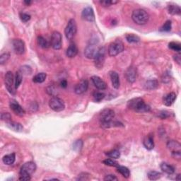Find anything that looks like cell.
I'll return each mask as SVG.
<instances>
[{"mask_svg":"<svg viewBox=\"0 0 181 181\" xmlns=\"http://www.w3.org/2000/svg\"><path fill=\"white\" fill-rule=\"evenodd\" d=\"M60 85H61L62 87L64 88H67V80L66 79H63V80H62L61 82H60Z\"/></svg>","mask_w":181,"mask_h":181,"instance_id":"obj_49","label":"cell"},{"mask_svg":"<svg viewBox=\"0 0 181 181\" xmlns=\"http://www.w3.org/2000/svg\"><path fill=\"white\" fill-rule=\"evenodd\" d=\"M77 31V26L76 21H75L74 19H70L68 23H67L65 30H64V34H65L67 39L69 40H72L75 36V35H76Z\"/></svg>","mask_w":181,"mask_h":181,"instance_id":"obj_8","label":"cell"},{"mask_svg":"<svg viewBox=\"0 0 181 181\" xmlns=\"http://www.w3.org/2000/svg\"><path fill=\"white\" fill-rule=\"evenodd\" d=\"M103 163L105 165H106V166H112V167H117L119 165V163H118L117 161H115L114 159H112V158L105 159V160L103 161Z\"/></svg>","mask_w":181,"mask_h":181,"instance_id":"obj_38","label":"cell"},{"mask_svg":"<svg viewBox=\"0 0 181 181\" xmlns=\"http://www.w3.org/2000/svg\"><path fill=\"white\" fill-rule=\"evenodd\" d=\"M13 49L17 55H23L25 53V43L21 39H13L12 40Z\"/></svg>","mask_w":181,"mask_h":181,"instance_id":"obj_12","label":"cell"},{"mask_svg":"<svg viewBox=\"0 0 181 181\" xmlns=\"http://www.w3.org/2000/svg\"><path fill=\"white\" fill-rule=\"evenodd\" d=\"M19 71L22 73L23 75L26 74V75H30L32 73V69L31 68V67H29L28 65H24L23 67H21Z\"/></svg>","mask_w":181,"mask_h":181,"instance_id":"obj_40","label":"cell"},{"mask_svg":"<svg viewBox=\"0 0 181 181\" xmlns=\"http://www.w3.org/2000/svg\"><path fill=\"white\" fill-rule=\"evenodd\" d=\"M31 16L28 13H20V18L21 20L23 21V23H26L28 22V21H30L31 19Z\"/></svg>","mask_w":181,"mask_h":181,"instance_id":"obj_43","label":"cell"},{"mask_svg":"<svg viewBox=\"0 0 181 181\" xmlns=\"http://www.w3.org/2000/svg\"><path fill=\"white\" fill-rule=\"evenodd\" d=\"M82 147H83V142H82V140H81V139L75 141L74 143H73V145H72L73 150H74L75 152H80L81 149L82 148Z\"/></svg>","mask_w":181,"mask_h":181,"instance_id":"obj_36","label":"cell"},{"mask_svg":"<svg viewBox=\"0 0 181 181\" xmlns=\"http://www.w3.org/2000/svg\"><path fill=\"white\" fill-rule=\"evenodd\" d=\"M78 53V48L75 43H71L67 49L66 55L69 58H73L77 55Z\"/></svg>","mask_w":181,"mask_h":181,"instance_id":"obj_21","label":"cell"},{"mask_svg":"<svg viewBox=\"0 0 181 181\" xmlns=\"http://www.w3.org/2000/svg\"><path fill=\"white\" fill-rule=\"evenodd\" d=\"M132 19L138 25H144L149 19V15L144 9H138L133 11L132 14Z\"/></svg>","mask_w":181,"mask_h":181,"instance_id":"obj_4","label":"cell"},{"mask_svg":"<svg viewBox=\"0 0 181 181\" xmlns=\"http://www.w3.org/2000/svg\"><path fill=\"white\" fill-rule=\"evenodd\" d=\"M169 115H170L169 112L166 111V110H165V111H161L160 113H159L158 117L163 120V119H166L167 118H168Z\"/></svg>","mask_w":181,"mask_h":181,"instance_id":"obj_46","label":"cell"},{"mask_svg":"<svg viewBox=\"0 0 181 181\" xmlns=\"http://www.w3.org/2000/svg\"><path fill=\"white\" fill-rule=\"evenodd\" d=\"M118 1H115V0H104V1H101V3L103 7H110L111 5H114L118 3Z\"/></svg>","mask_w":181,"mask_h":181,"instance_id":"obj_42","label":"cell"},{"mask_svg":"<svg viewBox=\"0 0 181 181\" xmlns=\"http://www.w3.org/2000/svg\"><path fill=\"white\" fill-rule=\"evenodd\" d=\"M105 49L104 47L99 48L98 53L94 58V63L97 68L101 69L103 66L105 59Z\"/></svg>","mask_w":181,"mask_h":181,"instance_id":"obj_10","label":"cell"},{"mask_svg":"<svg viewBox=\"0 0 181 181\" xmlns=\"http://www.w3.org/2000/svg\"><path fill=\"white\" fill-rule=\"evenodd\" d=\"M116 168H117L118 171L122 175L123 177L128 178L129 176H130V171H129V170L127 168V167L118 165Z\"/></svg>","mask_w":181,"mask_h":181,"instance_id":"obj_28","label":"cell"},{"mask_svg":"<svg viewBox=\"0 0 181 181\" xmlns=\"http://www.w3.org/2000/svg\"><path fill=\"white\" fill-rule=\"evenodd\" d=\"M168 12L171 15H180L181 13V9L179 6L175 4H170L168 6Z\"/></svg>","mask_w":181,"mask_h":181,"instance_id":"obj_26","label":"cell"},{"mask_svg":"<svg viewBox=\"0 0 181 181\" xmlns=\"http://www.w3.org/2000/svg\"><path fill=\"white\" fill-rule=\"evenodd\" d=\"M62 40L63 38H62L61 33L58 31H54L50 39V45L53 49L57 50L61 49L62 44H63Z\"/></svg>","mask_w":181,"mask_h":181,"instance_id":"obj_9","label":"cell"},{"mask_svg":"<svg viewBox=\"0 0 181 181\" xmlns=\"http://www.w3.org/2000/svg\"><path fill=\"white\" fill-rule=\"evenodd\" d=\"M7 126L13 131L21 132L23 130V127L20 123H17V122H13V121H12V120L8 121V122H7Z\"/></svg>","mask_w":181,"mask_h":181,"instance_id":"obj_22","label":"cell"},{"mask_svg":"<svg viewBox=\"0 0 181 181\" xmlns=\"http://www.w3.org/2000/svg\"><path fill=\"white\" fill-rule=\"evenodd\" d=\"M23 80V74L20 71H18L16 73L15 76V87L16 88H18L21 85V82Z\"/></svg>","mask_w":181,"mask_h":181,"instance_id":"obj_33","label":"cell"},{"mask_svg":"<svg viewBox=\"0 0 181 181\" xmlns=\"http://www.w3.org/2000/svg\"><path fill=\"white\" fill-rule=\"evenodd\" d=\"M161 169L162 170V171L168 175L173 174L175 172L174 167L167 163H162L161 164Z\"/></svg>","mask_w":181,"mask_h":181,"instance_id":"obj_24","label":"cell"},{"mask_svg":"<svg viewBox=\"0 0 181 181\" xmlns=\"http://www.w3.org/2000/svg\"><path fill=\"white\" fill-rule=\"evenodd\" d=\"M1 119L2 120L8 122V121H10L11 119H12V115L9 113H3L1 115Z\"/></svg>","mask_w":181,"mask_h":181,"instance_id":"obj_44","label":"cell"},{"mask_svg":"<svg viewBox=\"0 0 181 181\" xmlns=\"http://www.w3.org/2000/svg\"><path fill=\"white\" fill-rule=\"evenodd\" d=\"M106 155L108 156V157L113 158V159H118L120 158V152H119L117 149H114L112 151H110V152L106 153Z\"/></svg>","mask_w":181,"mask_h":181,"instance_id":"obj_35","label":"cell"},{"mask_svg":"<svg viewBox=\"0 0 181 181\" xmlns=\"http://www.w3.org/2000/svg\"><path fill=\"white\" fill-rule=\"evenodd\" d=\"M172 28V23L171 21H167L166 23H165L163 26L161 27L160 29V31L162 32H168L171 30Z\"/></svg>","mask_w":181,"mask_h":181,"instance_id":"obj_39","label":"cell"},{"mask_svg":"<svg viewBox=\"0 0 181 181\" xmlns=\"http://www.w3.org/2000/svg\"><path fill=\"white\" fill-rule=\"evenodd\" d=\"M167 147L168 148L169 150L171 151L173 156H174L175 158H180V150L181 146L179 142L176 141H169L167 144Z\"/></svg>","mask_w":181,"mask_h":181,"instance_id":"obj_11","label":"cell"},{"mask_svg":"<svg viewBox=\"0 0 181 181\" xmlns=\"http://www.w3.org/2000/svg\"><path fill=\"white\" fill-rule=\"evenodd\" d=\"M16 160V154L14 153H11V154H7L6 156H4L3 158H2V161H3V163L6 165H12Z\"/></svg>","mask_w":181,"mask_h":181,"instance_id":"obj_27","label":"cell"},{"mask_svg":"<svg viewBox=\"0 0 181 181\" xmlns=\"http://www.w3.org/2000/svg\"><path fill=\"white\" fill-rule=\"evenodd\" d=\"M118 178L115 176V175H106L104 178V180H108V181H109V180H118Z\"/></svg>","mask_w":181,"mask_h":181,"instance_id":"obj_47","label":"cell"},{"mask_svg":"<svg viewBox=\"0 0 181 181\" xmlns=\"http://www.w3.org/2000/svg\"><path fill=\"white\" fill-rule=\"evenodd\" d=\"M175 98H176V94L173 92H171L167 94L163 98V104L166 106H171L173 103Z\"/></svg>","mask_w":181,"mask_h":181,"instance_id":"obj_23","label":"cell"},{"mask_svg":"<svg viewBox=\"0 0 181 181\" xmlns=\"http://www.w3.org/2000/svg\"><path fill=\"white\" fill-rule=\"evenodd\" d=\"M143 144L144 147L148 150H152L154 147V142H153V137L152 134H148L145 137L143 141Z\"/></svg>","mask_w":181,"mask_h":181,"instance_id":"obj_19","label":"cell"},{"mask_svg":"<svg viewBox=\"0 0 181 181\" xmlns=\"http://www.w3.org/2000/svg\"><path fill=\"white\" fill-rule=\"evenodd\" d=\"M124 44L120 40L116 39L110 43L108 47V55L111 57H115L119 55L124 50Z\"/></svg>","mask_w":181,"mask_h":181,"instance_id":"obj_5","label":"cell"},{"mask_svg":"<svg viewBox=\"0 0 181 181\" xmlns=\"http://www.w3.org/2000/svg\"><path fill=\"white\" fill-rule=\"evenodd\" d=\"M125 76L129 83H134L137 77V69L134 66H130L126 70Z\"/></svg>","mask_w":181,"mask_h":181,"instance_id":"obj_15","label":"cell"},{"mask_svg":"<svg viewBox=\"0 0 181 181\" xmlns=\"http://www.w3.org/2000/svg\"><path fill=\"white\" fill-rule=\"evenodd\" d=\"M174 60L175 61V63H177L178 64H180V62H181V55L180 53H178L176 55L173 56Z\"/></svg>","mask_w":181,"mask_h":181,"instance_id":"obj_48","label":"cell"},{"mask_svg":"<svg viewBox=\"0 0 181 181\" xmlns=\"http://www.w3.org/2000/svg\"><path fill=\"white\" fill-rule=\"evenodd\" d=\"M37 41H38V44L39 45V46H40L43 48H45H45H48L50 45V43L48 42L44 37H43L41 36L38 37Z\"/></svg>","mask_w":181,"mask_h":181,"instance_id":"obj_30","label":"cell"},{"mask_svg":"<svg viewBox=\"0 0 181 181\" xmlns=\"http://www.w3.org/2000/svg\"><path fill=\"white\" fill-rule=\"evenodd\" d=\"M46 77H47V75L45 73H38V74H37L36 76H35L33 78V82L34 83H43L45 82V80L46 79Z\"/></svg>","mask_w":181,"mask_h":181,"instance_id":"obj_29","label":"cell"},{"mask_svg":"<svg viewBox=\"0 0 181 181\" xmlns=\"http://www.w3.org/2000/svg\"><path fill=\"white\" fill-rule=\"evenodd\" d=\"M10 55L9 53H4L3 54H2L1 56H0V64L2 65H3L4 64H5L8 61V59H9Z\"/></svg>","mask_w":181,"mask_h":181,"instance_id":"obj_41","label":"cell"},{"mask_svg":"<svg viewBox=\"0 0 181 181\" xmlns=\"http://www.w3.org/2000/svg\"><path fill=\"white\" fill-rule=\"evenodd\" d=\"M148 178L151 180H156L160 179L161 177V173L158 171H152L148 173Z\"/></svg>","mask_w":181,"mask_h":181,"instance_id":"obj_32","label":"cell"},{"mask_svg":"<svg viewBox=\"0 0 181 181\" xmlns=\"http://www.w3.org/2000/svg\"><path fill=\"white\" fill-rule=\"evenodd\" d=\"M88 88V82L86 79H82L77 83L74 88V92L78 95L85 93Z\"/></svg>","mask_w":181,"mask_h":181,"instance_id":"obj_17","label":"cell"},{"mask_svg":"<svg viewBox=\"0 0 181 181\" xmlns=\"http://www.w3.org/2000/svg\"><path fill=\"white\" fill-rule=\"evenodd\" d=\"M36 164L33 161H28L24 163L20 169V180H30L31 175L36 171Z\"/></svg>","mask_w":181,"mask_h":181,"instance_id":"obj_3","label":"cell"},{"mask_svg":"<svg viewBox=\"0 0 181 181\" xmlns=\"http://www.w3.org/2000/svg\"><path fill=\"white\" fill-rule=\"evenodd\" d=\"M110 77L111 79L112 85L115 88L118 89L120 87V77H119L118 74L116 72L112 71L110 72Z\"/></svg>","mask_w":181,"mask_h":181,"instance_id":"obj_20","label":"cell"},{"mask_svg":"<svg viewBox=\"0 0 181 181\" xmlns=\"http://www.w3.org/2000/svg\"><path fill=\"white\" fill-rule=\"evenodd\" d=\"M49 106L51 109L55 112H60L64 110L65 108V104L63 99L57 96H53L50 99Z\"/></svg>","mask_w":181,"mask_h":181,"instance_id":"obj_7","label":"cell"},{"mask_svg":"<svg viewBox=\"0 0 181 181\" xmlns=\"http://www.w3.org/2000/svg\"><path fill=\"white\" fill-rule=\"evenodd\" d=\"M125 38L127 40V41H128L129 43H137L140 41L139 37L133 33L126 35Z\"/></svg>","mask_w":181,"mask_h":181,"instance_id":"obj_31","label":"cell"},{"mask_svg":"<svg viewBox=\"0 0 181 181\" xmlns=\"http://www.w3.org/2000/svg\"><path fill=\"white\" fill-rule=\"evenodd\" d=\"M115 112L112 109L106 108L100 113L99 120L101 125L103 128H110L115 126H123L122 123L114 121Z\"/></svg>","mask_w":181,"mask_h":181,"instance_id":"obj_1","label":"cell"},{"mask_svg":"<svg viewBox=\"0 0 181 181\" xmlns=\"http://www.w3.org/2000/svg\"><path fill=\"white\" fill-rule=\"evenodd\" d=\"M31 3H32L31 1H24V4H26V5H28V6H29V5L31 4Z\"/></svg>","mask_w":181,"mask_h":181,"instance_id":"obj_50","label":"cell"},{"mask_svg":"<svg viewBox=\"0 0 181 181\" xmlns=\"http://www.w3.org/2000/svg\"><path fill=\"white\" fill-rule=\"evenodd\" d=\"M168 48L170 49L175 51V52H177L178 53H179L181 51V46L180 44L176 42H171L169 43L168 44Z\"/></svg>","mask_w":181,"mask_h":181,"instance_id":"obj_34","label":"cell"},{"mask_svg":"<svg viewBox=\"0 0 181 181\" xmlns=\"http://www.w3.org/2000/svg\"><path fill=\"white\" fill-rule=\"evenodd\" d=\"M47 92L51 96H55V95L57 93V89L54 87V86H49V87L47 88Z\"/></svg>","mask_w":181,"mask_h":181,"instance_id":"obj_45","label":"cell"},{"mask_svg":"<svg viewBox=\"0 0 181 181\" xmlns=\"http://www.w3.org/2000/svg\"><path fill=\"white\" fill-rule=\"evenodd\" d=\"M91 81L96 87L99 90H105L107 88V84L101 77L98 76H93L91 77Z\"/></svg>","mask_w":181,"mask_h":181,"instance_id":"obj_18","label":"cell"},{"mask_svg":"<svg viewBox=\"0 0 181 181\" xmlns=\"http://www.w3.org/2000/svg\"><path fill=\"white\" fill-rule=\"evenodd\" d=\"M158 86V82L156 79H151L145 83L144 88L147 90H154Z\"/></svg>","mask_w":181,"mask_h":181,"instance_id":"obj_25","label":"cell"},{"mask_svg":"<svg viewBox=\"0 0 181 181\" xmlns=\"http://www.w3.org/2000/svg\"><path fill=\"white\" fill-rule=\"evenodd\" d=\"M9 106L11 110L15 113L16 115L18 116H20V117H22L24 115H25L26 111L21 106L20 104L18 103L17 101H14V100H12V101H10Z\"/></svg>","mask_w":181,"mask_h":181,"instance_id":"obj_14","label":"cell"},{"mask_svg":"<svg viewBox=\"0 0 181 181\" xmlns=\"http://www.w3.org/2000/svg\"><path fill=\"white\" fill-rule=\"evenodd\" d=\"M128 107L129 109L137 113L149 112L151 108L144 102L142 98H132L128 102Z\"/></svg>","mask_w":181,"mask_h":181,"instance_id":"obj_2","label":"cell"},{"mask_svg":"<svg viewBox=\"0 0 181 181\" xmlns=\"http://www.w3.org/2000/svg\"><path fill=\"white\" fill-rule=\"evenodd\" d=\"M82 17L83 19L89 21V22H93L95 21V14L92 7H87L83 9L82 13Z\"/></svg>","mask_w":181,"mask_h":181,"instance_id":"obj_16","label":"cell"},{"mask_svg":"<svg viewBox=\"0 0 181 181\" xmlns=\"http://www.w3.org/2000/svg\"><path fill=\"white\" fill-rule=\"evenodd\" d=\"M4 83L7 91L12 95H15L17 88L15 87V79L12 72H7L4 78Z\"/></svg>","mask_w":181,"mask_h":181,"instance_id":"obj_6","label":"cell"},{"mask_svg":"<svg viewBox=\"0 0 181 181\" xmlns=\"http://www.w3.org/2000/svg\"><path fill=\"white\" fill-rule=\"evenodd\" d=\"M93 99L96 102L101 101L103 99L105 98V93L103 92H100V91H96L93 93Z\"/></svg>","mask_w":181,"mask_h":181,"instance_id":"obj_37","label":"cell"},{"mask_svg":"<svg viewBox=\"0 0 181 181\" xmlns=\"http://www.w3.org/2000/svg\"><path fill=\"white\" fill-rule=\"evenodd\" d=\"M96 43H91L86 48L84 51V55L88 59H94L96 55L98 53L99 48H97Z\"/></svg>","mask_w":181,"mask_h":181,"instance_id":"obj_13","label":"cell"}]
</instances>
